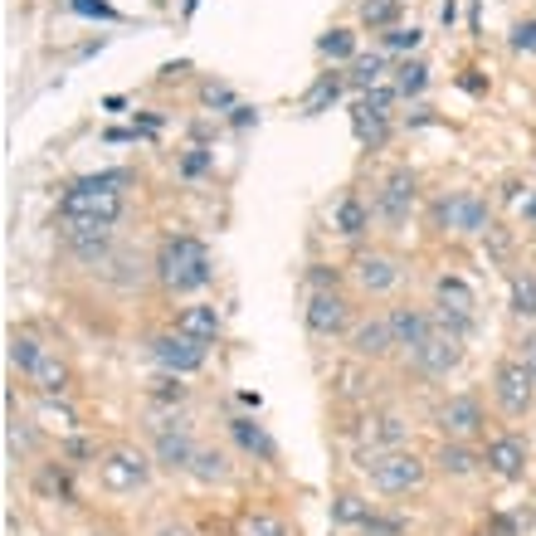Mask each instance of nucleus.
<instances>
[{"instance_id": "nucleus-38", "label": "nucleus", "mask_w": 536, "mask_h": 536, "mask_svg": "<svg viewBox=\"0 0 536 536\" xmlns=\"http://www.w3.org/2000/svg\"><path fill=\"white\" fill-rule=\"evenodd\" d=\"M74 15H88V20H117V10L108 0H69Z\"/></svg>"}, {"instance_id": "nucleus-7", "label": "nucleus", "mask_w": 536, "mask_h": 536, "mask_svg": "<svg viewBox=\"0 0 536 536\" xmlns=\"http://www.w3.org/2000/svg\"><path fill=\"white\" fill-rule=\"evenodd\" d=\"M415 200H420V181H415V171H410V166L390 171V176L381 181V191H376V220H385L390 230H400V225L410 220Z\"/></svg>"}, {"instance_id": "nucleus-15", "label": "nucleus", "mask_w": 536, "mask_h": 536, "mask_svg": "<svg viewBox=\"0 0 536 536\" xmlns=\"http://www.w3.org/2000/svg\"><path fill=\"white\" fill-rule=\"evenodd\" d=\"M385 322H390V332H395V346H405V351L424 346L434 332H439V317L424 312V307H390Z\"/></svg>"}, {"instance_id": "nucleus-13", "label": "nucleus", "mask_w": 536, "mask_h": 536, "mask_svg": "<svg viewBox=\"0 0 536 536\" xmlns=\"http://www.w3.org/2000/svg\"><path fill=\"white\" fill-rule=\"evenodd\" d=\"M434 424H439V434L444 439H473V434H483V405H478V395H449L439 410H434Z\"/></svg>"}, {"instance_id": "nucleus-37", "label": "nucleus", "mask_w": 536, "mask_h": 536, "mask_svg": "<svg viewBox=\"0 0 536 536\" xmlns=\"http://www.w3.org/2000/svg\"><path fill=\"white\" fill-rule=\"evenodd\" d=\"M361 532L366 536H405V522H400V517H381V512H371Z\"/></svg>"}, {"instance_id": "nucleus-43", "label": "nucleus", "mask_w": 536, "mask_h": 536, "mask_svg": "<svg viewBox=\"0 0 536 536\" xmlns=\"http://www.w3.org/2000/svg\"><path fill=\"white\" fill-rule=\"evenodd\" d=\"M517 361H522V366L536 376V332H527V337L517 342Z\"/></svg>"}, {"instance_id": "nucleus-44", "label": "nucleus", "mask_w": 536, "mask_h": 536, "mask_svg": "<svg viewBox=\"0 0 536 536\" xmlns=\"http://www.w3.org/2000/svg\"><path fill=\"white\" fill-rule=\"evenodd\" d=\"M88 454L98 459V449H93L88 439H69V444H64V459H88Z\"/></svg>"}, {"instance_id": "nucleus-12", "label": "nucleus", "mask_w": 536, "mask_h": 536, "mask_svg": "<svg viewBox=\"0 0 536 536\" xmlns=\"http://www.w3.org/2000/svg\"><path fill=\"white\" fill-rule=\"evenodd\" d=\"M152 356L166 376H191V371L205 366V346L195 337H186V332H161L152 342Z\"/></svg>"}, {"instance_id": "nucleus-4", "label": "nucleus", "mask_w": 536, "mask_h": 536, "mask_svg": "<svg viewBox=\"0 0 536 536\" xmlns=\"http://www.w3.org/2000/svg\"><path fill=\"white\" fill-rule=\"evenodd\" d=\"M147 478H152V459H147L142 449L117 444V449H108V454L98 459V483H103L108 493H137V488H147Z\"/></svg>"}, {"instance_id": "nucleus-26", "label": "nucleus", "mask_w": 536, "mask_h": 536, "mask_svg": "<svg viewBox=\"0 0 536 536\" xmlns=\"http://www.w3.org/2000/svg\"><path fill=\"white\" fill-rule=\"evenodd\" d=\"M39 361H44V351H39L35 337H30V332H15V337H10V366L25 371V376H35Z\"/></svg>"}, {"instance_id": "nucleus-9", "label": "nucleus", "mask_w": 536, "mask_h": 536, "mask_svg": "<svg viewBox=\"0 0 536 536\" xmlns=\"http://www.w3.org/2000/svg\"><path fill=\"white\" fill-rule=\"evenodd\" d=\"M493 395H498V405L507 415H527L536 400V376L512 356V361H498V371H493Z\"/></svg>"}, {"instance_id": "nucleus-41", "label": "nucleus", "mask_w": 536, "mask_h": 536, "mask_svg": "<svg viewBox=\"0 0 536 536\" xmlns=\"http://www.w3.org/2000/svg\"><path fill=\"white\" fill-rule=\"evenodd\" d=\"M39 488H49V493H64V498H74V493H69V473H64V468H44Z\"/></svg>"}, {"instance_id": "nucleus-33", "label": "nucleus", "mask_w": 536, "mask_h": 536, "mask_svg": "<svg viewBox=\"0 0 536 536\" xmlns=\"http://www.w3.org/2000/svg\"><path fill=\"white\" fill-rule=\"evenodd\" d=\"M424 83H429V69H424L420 59H405V64L395 69V93H400V98H415V93H424Z\"/></svg>"}, {"instance_id": "nucleus-11", "label": "nucleus", "mask_w": 536, "mask_h": 536, "mask_svg": "<svg viewBox=\"0 0 536 536\" xmlns=\"http://www.w3.org/2000/svg\"><path fill=\"white\" fill-rule=\"evenodd\" d=\"M463 361V337H454V332H434L424 346H415L410 351V366L420 371V376H429V381H439V376H449L454 366Z\"/></svg>"}, {"instance_id": "nucleus-39", "label": "nucleus", "mask_w": 536, "mask_h": 536, "mask_svg": "<svg viewBox=\"0 0 536 536\" xmlns=\"http://www.w3.org/2000/svg\"><path fill=\"white\" fill-rule=\"evenodd\" d=\"M420 39H424V30H385V49H420Z\"/></svg>"}, {"instance_id": "nucleus-32", "label": "nucleus", "mask_w": 536, "mask_h": 536, "mask_svg": "<svg viewBox=\"0 0 536 536\" xmlns=\"http://www.w3.org/2000/svg\"><path fill=\"white\" fill-rule=\"evenodd\" d=\"M317 54L322 59H356V30H327L317 39Z\"/></svg>"}, {"instance_id": "nucleus-14", "label": "nucleus", "mask_w": 536, "mask_h": 536, "mask_svg": "<svg viewBox=\"0 0 536 536\" xmlns=\"http://www.w3.org/2000/svg\"><path fill=\"white\" fill-rule=\"evenodd\" d=\"M400 259H390V254H381V249H371V254H356L351 259V283L361 288V293H371V298H381V293H390L395 283H400Z\"/></svg>"}, {"instance_id": "nucleus-28", "label": "nucleus", "mask_w": 536, "mask_h": 536, "mask_svg": "<svg viewBox=\"0 0 536 536\" xmlns=\"http://www.w3.org/2000/svg\"><path fill=\"white\" fill-rule=\"evenodd\" d=\"M395 98H400V93H395L390 83H376V88H366V93H361V103H356V117H381V122H385Z\"/></svg>"}, {"instance_id": "nucleus-8", "label": "nucleus", "mask_w": 536, "mask_h": 536, "mask_svg": "<svg viewBox=\"0 0 536 536\" xmlns=\"http://www.w3.org/2000/svg\"><path fill=\"white\" fill-rule=\"evenodd\" d=\"M303 322H307V332L322 337V342L346 337V332H351V303H346L337 288H327V293H307Z\"/></svg>"}, {"instance_id": "nucleus-31", "label": "nucleus", "mask_w": 536, "mask_h": 536, "mask_svg": "<svg viewBox=\"0 0 536 536\" xmlns=\"http://www.w3.org/2000/svg\"><path fill=\"white\" fill-rule=\"evenodd\" d=\"M381 78H385V59H381V54H361V59L351 64L346 83H351V88H376Z\"/></svg>"}, {"instance_id": "nucleus-45", "label": "nucleus", "mask_w": 536, "mask_h": 536, "mask_svg": "<svg viewBox=\"0 0 536 536\" xmlns=\"http://www.w3.org/2000/svg\"><path fill=\"white\" fill-rule=\"evenodd\" d=\"M522 220H527V225H536V195H527V205H522Z\"/></svg>"}, {"instance_id": "nucleus-27", "label": "nucleus", "mask_w": 536, "mask_h": 536, "mask_svg": "<svg viewBox=\"0 0 536 536\" xmlns=\"http://www.w3.org/2000/svg\"><path fill=\"white\" fill-rule=\"evenodd\" d=\"M191 478H200V483H225V478H230V463H225L220 449H200L191 463Z\"/></svg>"}, {"instance_id": "nucleus-1", "label": "nucleus", "mask_w": 536, "mask_h": 536, "mask_svg": "<svg viewBox=\"0 0 536 536\" xmlns=\"http://www.w3.org/2000/svg\"><path fill=\"white\" fill-rule=\"evenodd\" d=\"M122 186H132V171L83 176L59 200V220H103V225H113L122 215Z\"/></svg>"}, {"instance_id": "nucleus-42", "label": "nucleus", "mask_w": 536, "mask_h": 536, "mask_svg": "<svg viewBox=\"0 0 536 536\" xmlns=\"http://www.w3.org/2000/svg\"><path fill=\"white\" fill-rule=\"evenodd\" d=\"M200 98H205L210 108H215V103H220V108H230L234 103V93L230 88H220V83H205V88H200Z\"/></svg>"}, {"instance_id": "nucleus-35", "label": "nucleus", "mask_w": 536, "mask_h": 536, "mask_svg": "<svg viewBox=\"0 0 536 536\" xmlns=\"http://www.w3.org/2000/svg\"><path fill=\"white\" fill-rule=\"evenodd\" d=\"M239 536H288V527H283L273 512H249V517L239 522Z\"/></svg>"}, {"instance_id": "nucleus-30", "label": "nucleus", "mask_w": 536, "mask_h": 536, "mask_svg": "<svg viewBox=\"0 0 536 536\" xmlns=\"http://www.w3.org/2000/svg\"><path fill=\"white\" fill-rule=\"evenodd\" d=\"M395 15H400V0H361V25L371 30H395Z\"/></svg>"}, {"instance_id": "nucleus-25", "label": "nucleus", "mask_w": 536, "mask_h": 536, "mask_svg": "<svg viewBox=\"0 0 536 536\" xmlns=\"http://www.w3.org/2000/svg\"><path fill=\"white\" fill-rule=\"evenodd\" d=\"M507 298H512V312L517 317H536V278L532 273H512V283H507Z\"/></svg>"}, {"instance_id": "nucleus-16", "label": "nucleus", "mask_w": 536, "mask_h": 536, "mask_svg": "<svg viewBox=\"0 0 536 536\" xmlns=\"http://www.w3.org/2000/svg\"><path fill=\"white\" fill-rule=\"evenodd\" d=\"M483 463H488V473L493 478H522L527 473V444L517 439V434H498V439H488V449H483Z\"/></svg>"}, {"instance_id": "nucleus-29", "label": "nucleus", "mask_w": 536, "mask_h": 536, "mask_svg": "<svg viewBox=\"0 0 536 536\" xmlns=\"http://www.w3.org/2000/svg\"><path fill=\"white\" fill-rule=\"evenodd\" d=\"M342 74H322L317 83H312V93L303 98V113H322L327 103H337V93H342Z\"/></svg>"}, {"instance_id": "nucleus-20", "label": "nucleus", "mask_w": 536, "mask_h": 536, "mask_svg": "<svg viewBox=\"0 0 536 536\" xmlns=\"http://www.w3.org/2000/svg\"><path fill=\"white\" fill-rule=\"evenodd\" d=\"M35 390L44 395V400H59L64 390H69V381H74V371H69V361L64 356H54V351H44V361L35 366Z\"/></svg>"}, {"instance_id": "nucleus-40", "label": "nucleus", "mask_w": 536, "mask_h": 536, "mask_svg": "<svg viewBox=\"0 0 536 536\" xmlns=\"http://www.w3.org/2000/svg\"><path fill=\"white\" fill-rule=\"evenodd\" d=\"M512 49H517V54H536V20H522V25L512 30Z\"/></svg>"}, {"instance_id": "nucleus-19", "label": "nucleus", "mask_w": 536, "mask_h": 536, "mask_svg": "<svg viewBox=\"0 0 536 536\" xmlns=\"http://www.w3.org/2000/svg\"><path fill=\"white\" fill-rule=\"evenodd\" d=\"M405 439H410V424H405V415H395V410H385V415H371V424H366V444H371L376 454L405 449Z\"/></svg>"}, {"instance_id": "nucleus-22", "label": "nucleus", "mask_w": 536, "mask_h": 536, "mask_svg": "<svg viewBox=\"0 0 536 536\" xmlns=\"http://www.w3.org/2000/svg\"><path fill=\"white\" fill-rule=\"evenodd\" d=\"M332 230L346 234V239H361V234L371 230V205H366L361 195H342V200H337V215H332Z\"/></svg>"}, {"instance_id": "nucleus-34", "label": "nucleus", "mask_w": 536, "mask_h": 536, "mask_svg": "<svg viewBox=\"0 0 536 536\" xmlns=\"http://www.w3.org/2000/svg\"><path fill=\"white\" fill-rule=\"evenodd\" d=\"M39 424H44V429H59V434H74V429H78V415L69 410V405H54V400H44V405H39Z\"/></svg>"}, {"instance_id": "nucleus-46", "label": "nucleus", "mask_w": 536, "mask_h": 536, "mask_svg": "<svg viewBox=\"0 0 536 536\" xmlns=\"http://www.w3.org/2000/svg\"><path fill=\"white\" fill-rule=\"evenodd\" d=\"M156 536H191L186 527H156Z\"/></svg>"}, {"instance_id": "nucleus-17", "label": "nucleus", "mask_w": 536, "mask_h": 536, "mask_svg": "<svg viewBox=\"0 0 536 536\" xmlns=\"http://www.w3.org/2000/svg\"><path fill=\"white\" fill-rule=\"evenodd\" d=\"M195 454H200V444H195V439L186 434V429H181V424H176V429H171V424H161V429H156V463H161V468L191 473Z\"/></svg>"}, {"instance_id": "nucleus-21", "label": "nucleus", "mask_w": 536, "mask_h": 536, "mask_svg": "<svg viewBox=\"0 0 536 536\" xmlns=\"http://www.w3.org/2000/svg\"><path fill=\"white\" fill-rule=\"evenodd\" d=\"M176 332H186V337H195L200 346H215V337H220V312L205 303L186 307L181 317H176Z\"/></svg>"}, {"instance_id": "nucleus-5", "label": "nucleus", "mask_w": 536, "mask_h": 536, "mask_svg": "<svg viewBox=\"0 0 536 536\" xmlns=\"http://www.w3.org/2000/svg\"><path fill=\"white\" fill-rule=\"evenodd\" d=\"M434 317H439V327L444 332H454V337H463L468 327H473V307H478V298H473V288L463 283L459 273H444L439 283H434Z\"/></svg>"}, {"instance_id": "nucleus-18", "label": "nucleus", "mask_w": 536, "mask_h": 536, "mask_svg": "<svg viewBox=\"0 0 536 536\" xmlns=\"http://www.w3.org/2000/svg\"><path fill=\"white\" fill-rule=\"evenodd\" d=\"M351 351H356V361H381V356L400 351V346H395L390 322H385V317H371V322L351 327Z\"/></svg>"}, {"instance_id": "nucleus-3", "label": "nucleus", "mask_w": 536, "mask_h": 536, "mask_svg": "<svg viewBox=\"0 0 536 536\" xmlns=\"http://www.w3.org/2000/svg\"><path fill=\"white\" fill-rule=\"evenodd\" d=\"M366 478H371V488L385 493V498H405V493L424 488L429 468H424V459L420 454H410V449H390V454H371Z\"/></svg>"}, {"instance_id": "nucleus-36", "label": "nucleus", "mask_w": 536, "mask_h": 536, "mask_svg": "<svg viewBox=\"0 0 536 536\" xmlns=\"http://www.w3.org/2000/svg\"><path fill=\"white\" fill-rule=\"evenodd\" d=\"M332 512H337V522H356V527H366V517H371V507H366L361 498H351V493H342Z\"/></svg>"}, {"instance_id": "nucleus-10", "label": "nucleus", "mask_w": 536, "mask_h": 536, "mask_svg": "<svg viewBox=\"0 0 536 536\" xmlns=\"http://www.w3.org/2000/svg\"><path fill=\"white\" fill-rule=\"evenodd\" d=\"M64 244H69V254H74L78 264H103L108 259V249H113V225H103V220H64Z\"/></svg>"}, {"instance_id": "nucleus-6", "label": "nucleus", "mask_w": 536, "mask_h": 536, "mask_svg": "<svg viewBox=\"0 0 536 536\" xmlns=\"http://www.w3.org/2000/svg\"><path fill=\"white\" fill-rule=\"evenodd\" d=\"M434 225H439V230H454V234H483L493 225V215H488V200H483V195L454 191L434 205Z\"/></svg>"}, {"instance_id": "nucleus-24", "label": "nucleus", "mask_w": 536, "mask_h": 536, "mask_svg": "<svg viewBox=\"0 0 536 536\" xmlns=\"http://www.w3.org/2000/svg\"><path fill=\"white\" fill-rule=\"evenodd\" d=\"M230 429H234V439H239V449H244V454H259V459H273V454H278V449H273V439H268L254 420H230Z\"/></svg>"}, {"instance_id": "nucleus-2", "label": "nucleus", "mask_w": 536, "mask_h": 536, "mask_svg": "<svg viewBox=\"0 0 536 536\" xmlns=\"http://www.w3.org/2000/svg\"><path fill=\"white\" fill-rule=\"evenodd\" d=\"M156 278L166 293H195L215 278V264H210V249L195 239V234H176L161 244L156 254Z\"/></svg>"}, {"instance_id": "nucleus-23", "label": "nucleus", "mask_w": 536, "mask_h": 536, "mask_svg": "<svg viewBox=\"0 0 536 536\" xmlns=\"http://www.w3.org/2000/svg\"><path fill=\"white\" fill-rule=\"evenodd\" d=\"M478 463H483V459H478L468 444H459V439H444V449H439V468H444L449 478H468Z\"/></svg>"}]
</instances>
